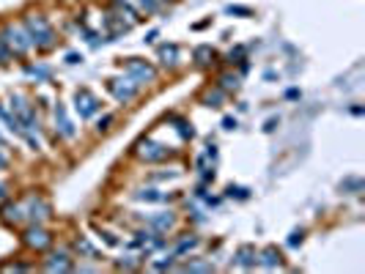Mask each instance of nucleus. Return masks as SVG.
<instances>
[{
    "label": "nucleus",
    "mask_w": 365,
    "mask_h": 274,
    "mask_svg": "<svg viewBox=\"0 0 365 274\" xmlns=\"http://www.w3.org/2000/svg\"><path fill=\"white\" fill-rule=\"evenodd\" d=\"M22 25H25V31H28V36H31V42L36 50L41 52H47V50H52V47L58 44V33H55V28L50 25V20H47L44 14H25L22 17Z\"/></svg>",
    "instance_id": "nucleus-1"
},
{
    "label": "nucleus",
    "mask_w": 365,
    "mask_h": 274,
    "mask_svg": "<svg viewBox=\"0 0 365 274\" xmlns=\"http://www.w3.org/2000/svg\"><path fill=\"white\" fill-rule=\"evenodd\" d=\"M20 206H22V214H25V219H28V222H33V225H44L47 219L52 217L50 200H47V197H41V195H36V192H31V195L22 197Z\"/></svg>",
    "instance_id": "nucleus-2"
},
{
    "label": "nucleus",
    "mask_w": 365,
    "mask_h": 274,
    "mask_svg": "<svg viewBox=\"0 0 365 274\" xmlns=\"http://www.w3.org/2000/svg\"><path fill=\"white\" fill-rule=\"evenodd\" d=\"M132 154L138 156L140 162H151V165H154V162H168V159H173L176 151H170L168 145L157 143V140H151V137H143V140H138V143H135Z\"/></svg>",
    "instance_id": "nucleus-3"
},
{
    "label": "nucleus",
    "mask_w": 365,
    "mask_h": 274,
    "mask_svg": "<svg viewBox=\"0 0 365 274\" xmlns=\"http://www.w3.org/2000/svg\"><path fill=\"white\" fill-rule=\"evenodd\" d=\"M11 113L20 118V124L25 126L28 132H39L41 126H39V118H36V110H33V104H31V99L25 96V93H11Z\"/></svg>",
    "instance_id": "nucleus-4"
},
{
    "label": "nucleus",
    "mask_w": 365,
    "mask_h": 274,
    "mask_svg": "<svg viewBox=\"0 0 365 274\" xmlns=\"http://www.w3.org/2000/svg\"><path fill=\"white\" fill-rule=\"evenodd\" d=\"M0 39H3L6 44H9V50L14 52V58L17 55H25V52H31L33 50V42H31V36H28V31H25V25H6L3 28V33H0Z\"/></svg>",
    "instance_id": "nucleus-5"
},
{
    "label": "nucleus",
    "mask_w": 365,
    "mask_h": 274,
    "mask_svg": "<svg viewBox=\"0 0 365 274\" xmlns=\"http://www.w3.org/2000/svg\"><path fill=\"white\" fill-rule=\"evenodd\" d=\"M124 72H127L140 88L157 80V69L151 66L149 61H143V58H127V61H124Z\"/></svg>",
    "instance_id": "nucleus-6"
},
{
    "label": "nucleus",
    "mask_w": 365,
    "mask_h": 274,
    "mask_svg": "<svg viewBox=\"0 0 365 274\" xmlns=\"http://www.w3.org/2000/svg\"><path fill=\"white\" fill-rule=\"evenodd\" d=\"M107 91L113 93V96L118 99L121 104H129V102H132V99L140 93V85L127 74V77H113V80H107Z\"/></svg>",
    "instance_id": "nucleus-7"
},
{
    "label": "nucleus",
    "mask_w": 365,
    "mask_h": 274,
    "mask_svg": "<svg viewBox=\"0 0 365 274\" xmlns=\"http://www.w3.org/2000/svg\"><path fill=\"white\" fill-rule=\"evenodd\" d=\"M22 244H25L28 249L44 252V249L52 247V236H50V233H47L44 228H41V225H33V222H31V228L22 230Z\"/></svg>",
    "instance_id": "nucleus-8"
},
{
    "label": "nucleus",
    "mask_w": 365,
    "mask_h": 274,
    "mask_svg": "<svg viewBox=\"0 0 365 274\" xmlns=\"http://www.w3.org/2000/svg\"><path fill=\"white\" fill-rule=\"evenodd\" d=\"M74 110L80 113V118H91V115H96L99 110H102V102H99L88 88H80L74 93Z\"/></svg>",
    "instance_id": "nucleus-9"
},
{
    "label": "nucleus",
    "mask_w": 365,
    "mask_h": 274,
    "mask_svg": "<svg viewBox=\"0 0 365 274\" xmlns=\"http://www.w3.org/2000/svg\"><path fill=\"white\" fill-rule=\"evenodd\" d=\"M143 222L149 225L151 230H157V233H168V230L176 228V214L173 211H157V214L143 217Z\"/></svg>",
    "instance_id": "nucleus-10"
},
{
    "label": "nucleus",
    "mask_w": 365,
    "mask_h": 274,
    "mask_svg": "<svg viewBox=\"0 0 365 274\" xmlns=\"http://www.w3.org/2000/svg\"><path fill=\"white\" fill-rule=\"evenodd\" d=\"M44 269L47 271H72L74 269L72 255H69L66 249H58V252H52L50 258L44 260Z\"/></svg>",
    "instance_id": "nucleus-11"
},
{
    "label": "nucleus",
    "mask_w": 365,
    "mask_h": 274,
    "mask_svg": "<svg viewBox=\"0 0 365 274\" xmlns=\"http://www.w3.org/2000/svg\"><path fill=\"white\" fill-rule=\"evenodd\" d=\"M55 129H58V135L66 137V140L74 137V126H72V121H69L66 107H63V104H58V107H55Z\"/></svg>",
    "instance_id": "nucleus-12"
},
{
    "label": "nucleus",
    "mask_w": 365,
    "mask_h": 274,
    "mask_svg": "<svg viewBox=\"0 0 365 274\" xmlns=\"http://www.w3.org/2000/svg\"><path fill=\"white\" fill-rule=\"evenodd\" d=\"M198 244H201V238L192 236V233H187V236H181L179 241H176V247L170 249V255H173V258H184V255H187V252H192V249H195Z\"/></svg>",
    "instance_id": "nucleus-13"
},
{
    "label": "nucleus",
    "mask_w": 365,
    "mask_h": 274,
    "mask_svg": "<svg viewBox=\"0 0 365 274\" xmlns=\"http://www.w3.org/2000/svg\"><path fill=\"white\" fill-rule=\"evenodd\" d=\"M179 44H162L160 47V63L165 69H176L179 66V61H176V58H179Z\"/></svg>",
    "instance_id": "nucleus-14"
},
{
    "label": "nucleus",
    "mask_w": 365,
    "mask_h": 274,
    "mask_svg": "<svg viewBox=\"0 0 365 274\" xmlns=\"http://www.w3.org/2000/svg\"><path fill=\"white\" fill-rule=\"evenodd\" d=\"M258 263L267 266V269H278V266H283V255L275 247H267L264 252H258Z\"/></svg>",
    "instance_id": "nucleus-15"
},
{
    "label": "nucleus",
    "mask_w": 365,
    "mask_h": 274,
    "mask_svg": "<svg viewBox=\"0 0 365 274\" xmlns=\"http://www.w3.org/2000/svg\"><path fill=\"white\" fill-rule=\"evenodd\" d=\"M3 219L9 225H22V222H25V214H22L20 200H17V203H6V206H3Z\"/></svg>",
    "instance_id": "nucleus-16"
},
{
    "label": "nucleus",
    "mask_w": 365,
    "mask_h": 274,
    "mask_svg": "<svg viewBox=\"0 0 365 274\" xmlns=\"http://www.w3.org/2000/svg\"><path fill=\"white\" fill-rule=\"evenodd\" d=\"M236 266H242V269H253V266L258 263V252L253 247H242L236 252V260H233Z\"/></svg>",
    "instance_id": "nucleus-17"
},
{
    "label": "nucleus",
    "mask_w": 365,
    "mask_h": 274,
    "mask_svg": "<svg viewBox=\"0 0 365 274\" xmlns=\"http://www.w3.org/2000/svg\"><path fill=\"white\" fill-rule=\"evenodd\" d=\"M138 200H146V203H162V200H170V192H162V189H138L135 192Z\"/></svg>",
    "instance_id": "nucleus-18"
},
{
    "label": "nucleus",
    "mask_w": 365,
    "mask_h": 274,
    "mask_svg": "<svg viewBox=\"0 0 365 274\" xmlns=\"http://www.w3.org/2000/svg\"><path fill=\"white\" fill-rule=\"evenodd\" d=\"M25 74H28V77H33L36 83H47L52 72H50V66H41V63H28V66H25Z\"/></svg>",
    "instance_id": "nucleus-19"
},
{
    "label": "nucleus",
    "mask_w": 365,
    "mask_h": 274,
    "mask_svg": "<svg viewBox=\"0 0 365 274\" xmlns=\"http://www.w3.org/2000/svg\"><path fill=\"white\" fill-rule=\"evenodd\" d=\"M222 102H225V91L222 88H211L203 93V104L206 107H222Z\"/></svg>",
    "instance_id": "nucleus-20"
},
{
    "label": "nucleus",
    "mask_w": 365,
    "mask_h": 274,
    "mask_svg": "<svg viewBox=\"0 0 365 274\" xmlns=\"http://www.w3.org/2000/svg\"><path fill=\"white\" fill-rule=\"evenodd\" d=\"M74 249H77L80 255H85V258H93V260H99V252H96V247H93V244L88 241L85 236H80L77 241H74Z\"/></svg>",
    "instance_id": "nucleus-21"
},
{
    "label": "nucleus",
    "mask_w": 365,
    "mask_h": 274,
    "mask_svg": "<svg viewBox=\"0 0 365 274\" xmlns=\"http://www.w3.org/2000/svg\"><path fill=\"white\" fill-rule=\"evenodd\" d=\"M211 58H214V50H211V47H198V50H195V63H198V66H209V63H211Z\"/></svg>",
    "instance_id": "nucleus-22"
},
{
    "label": "nucleus",
    "mask_w": 365,
    "mask_h": 274,
    "mask_svg": "<svg viewBox=\"0 0 365 274\" xmlns=\"http://www.w3.org/2000/svg\"><path fill=\"white\" fill-rule=\"evenodd\" d=\"M170 124H176V129H179V135L184 137V140H192V135H195V132H192V126L187 124L184 118H170Z\"/></svg>",
    "instance_id": "nucleus-23"
},
{
    "label": "nucleus",
    "mask_w": 365,
    "mask_h": 274,
    "mask_svg": "<svg viewBox=\"0 0 365 274\" xmlns=\"http://www.w3.org/2000/svg\"><path fill=\"white\" fill-rule=\"evenodd\" d=\"M217 88H222V91H236L239 88V77H236V74H222Z\"/></svg>",
    "instance_id": "nucleus-24"
},
{
    "label": "nucleus",
    "mask_w": 365,
    "mask_h": 274,
    "mask_svg": "<svg viewBox=\"0 0 365 274\" xmlns=\"http://www.w3.org/2000/svg\"><path fill=\"white\" fill-rule=\"evenodd\" d=\"M138 6H140V11H143V14H157V11L162 9L160 0H138Z\"/></svg>",
    "instance_id": "nucleus-25"
},
{
    "label": "nucleus",
    "mask_w": 365,
    "mask_h": 274,
    "mask_svg": "<svg viewBox=\"0 0 365 274\" xmlns=\"http://www.w3.org/2000/svg\"><path fill=\"white\" fill-rule=\"evenodd\" d=\"M184 271H214V263H201V260H190L181 266Z\"/></svg>",
    "instance_id": "nucleus-26"
},
{
    "label": "nucleus",
    "mask_w": 365,
    "mask_h": 274,
    "mask_svg": "<svg viewBox=\"0 0 365 274\" xmlns=\"http://www.w3.org/2000/svg\"><path fill=\"white\" fill-rule=\"evenodd\" d=\"M340 189H354L351 195H357V192L362 189V181H360V178H346V181L340 184Z\"/></svg>",
    "instance_id": "nucleus-27"
},
{
    "label": "nucleus",
    "mask_w": 365,
    "mask_h": 274,
    "mask_svg": "<svg viewBox=\"0 0 365 274\" xmlns=\"http://www.w3.org/2000/svg\"><path fill=\"white\" fill-rule=\"evenodd\" d=\"M9 61H14V52H11L9 44L0 39V63H9Z\"/></svg>",
    "instance_id": "nucleus-28"
},
{
    "label": "nucleus",
    "mask_w": 365,
    "mask_h": 274,
    "mask_svg": "<svg viewBox=\"0 0 365 274\" xmlns=\"http://www.w3.org/2000/svg\"><path fill=\"white\" fill-rule=\"evenodd\" d=\"M113 115H102V118L96 121V132H104V129H110V124H113Z\"/></svg>",
    "instance_id": "nucleus-29"
},
{
    "label": "nucleus",
    "mask_w": 365,
    "mask_h": 274,
    "mask_svg": "<svg viewBox=\"0 0 365 274\" xmlns=\"http://www.w3.org/2000/svg\"><path fill=\"white\" fill-rule=\"evenodd\" d=\"M31 266H25V263H6V266H0V271H28Z\"/></svg>",
    "instance_id": "nucleus-30"
},
{
    "label": "nucleus",
    "mask_w": 365,
    "mask_h": 274,
    "mask_svg": "<svg viewBox=\"0 0 365 274\" xmlns=\"http://www.w3.org/2000/svg\"><path fill=\"white\" fill-rule=\"evenodd\" d=\"M222 129H236V118H233V115H225V118H222Z\"/></svg>",
    "instance_id": "nucleus-31"
},
{
    "label": "nucleus",
    "mask_w": 365,
    "mask_h": 274,
    "mask_svg": "<svg viewBox=\"0 0 365 274\" xmlns=\"http://www.w3.org/2000/svg\"><path fill=\"white\" fill-rule=\"evenodd\" d=\"M228 195H231V197H233V195H236V197H247V189H242V186H233V184H231V186H228Z\"/></svg>",
    "instance_id": "nucleus-32"
},
{
    "label": "nucleus",
    "mask_w": 365,
    "mask_h": 274,
    "mask_svg": "<svg viewBox=\"0 0 365 274\" xmlns=\"http://www.w3.org/2000/svg\"><path fill=\"white\" fill-rule=\"evenodd\" d=\"M228 11H231V14H242V17H250V14H253V11L245 9V6H231Z\"/></svg>",
    "instance_id": "nucleus-33"
},
{
    "label": "nucleus",
    "mask_w": 365,
    "mask_h": 274,
    "mask_svg": "<svg viewBox=\"0 0 365 274\" xmlns=\"http://www.w3.org/2000/svg\"><path fill=\"white\" fill-rule=\"evenodd\" d=\"M299 241H302V230H294V233H291V238H288V244H291V247H297Z\"/></svg>",
    "instance_id": "nucleus-34"
},
{
    "label": "nucleus",
    "mask_w": 365,
    "mask_h": 274,
    "mask_svg": "<svg viewBox=\"0 0 365 274\" xmlns=\"http://www.w3.org/2000/svg\"><path fill=\"white\" fill-rule=\"evenodd\" d=\"M203 159H211V162H217V148H214V145H209V148H206Z\"/></svg>",
    "instance_id": "nucleus-35"
},
{
    "label": "nucleus",
    "mask_w": 365,
    "mask_h": 274,
    "mask_svg": "<svg viewBox=\"0 0 365 274\" xmlns=\"http://www.w3.org/2000/svg\"><path fill=\"white\" fill-rule=\"evenodd\" d=\"M82 61V55H77V52H69L66 55V63H80Z\"/></svg>",
    "instance_id": "nucleus-36"
},
{
    "label": "nucleus",
    "mask_w": 365,
    "mask_h": 274,
    "mask_svg": "<svg viewBox=\"0 0 365 274\" xmlns=\"http://www.w3.org/2000/svg\"><path fill=\"white\" fill-rule=\"evenodd\" d=\"M275 126H278V118H272V121H267V126H264V129H267V132H272V129H275Z\"/></svg>",
    "instance_id": "nucleus-37"
},
{
    "label": "nucleus",
    "mask_w": 365,
    "mask_h": 274,
    "mask_svg": "<svg viewBox=\"0 0 365 274\" xmlns=\"http://www.w3.org/2000/svg\"><path fill=\"white\" fill-rule=\"evenodd\" d=\"M286 96H288V99H297V96H299V91H297V88H291V91H286Z\"/></svg>",
    "instance_id": "nucleus-38"
},
{
    "label": "nucleus",
    "mask_w": 365,
    "mask_h": 274,
    "mask_svg": "<svg viewBox=\"0 0 365 274\" xmlns=\"http://www.w3.org/2000/svg\"><path fill=\"white\" fill-rule=\"evenodd\" d=\"M0 197H6V186L3 184H0Z\"/></svg>",
    "instance_id": "nucleus-39"
},
{
    "label": "nucleus",
    "mask_w": 365,
    "mask_h": 274,
    "mask_svg": "<svg viewBox=\"0 0 365 274\" xmlns=\"http://www.w3.org/2000/svg\"><path fill=\"white\" fill-rule=\"evenodd\" d=\"M0 148H3V137H0Z\"/></svg>",
    "instance_id": "nucleus-40"
}]
</instances>
